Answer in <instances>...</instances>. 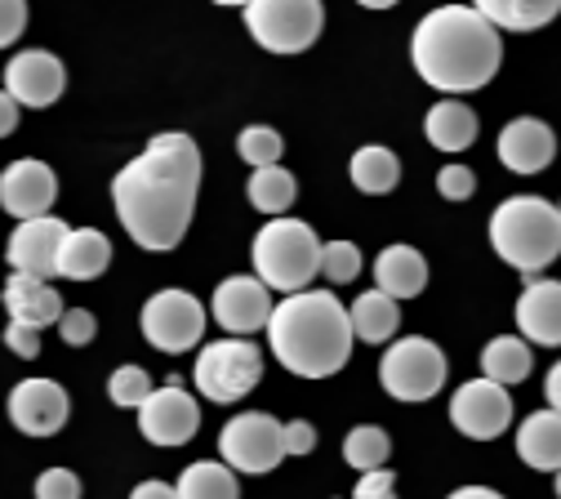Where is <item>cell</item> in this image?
<instances>
[{
	"label": "cell",
	"instance_id": "cell-37",
	"mask_svg": "<svg viewBox=\"0 0 561 499\" xmlns=\"http://www.w3.org/2000/svg\"><path fill=\"white\" fill-rule=\"evenodd\" d=\"M437 192H442L446 201H468V196L477 192V174H472L468 166H442V174H437Z\"/></svg>",
	"mask_w": 561,
	"mask_h": 499
},
{
	"label": "cell",
	"instance_id": "cell-40",
	"mask_svg": "<svg viewBox=\"0 0 561 499\" xmlns=\"http://www.w3.org/2000/svg\"><path fill=\"white\" fill-rule=\"evenodd\" d=\"M353 499H397V477H392V468L362 473V481H357V495H353Z\"/></svg>",
	"mask_w": 561,
	"mask_h": 499
},
{
	"label": "cell",
	"instance_id": "cell-16",
	"mask_svg": "<svg viewBox=\"0 0 561 499\" xmlns=\"http://www.w3.org/2000/svg\"><path fill=\"white\" fill-rule=\"evenodd\" d=\"M67 415H72V401L54 379H23L10 393V419L23 438H54Z\"/></svg>",
	"mask_w": 561,
	"mask_h": 499
},
{
	"label": "cell",
	"instance_id": "cell-49",
	"mask_svg": "<svg viewBox=\"0 0 561 499\" xmlns=\"http://www.w3.org/2000/svg\"><path fill=\"white\" fill-rule=\"evenodd\" d=\"M557 209H561V205H557Z\"/></svg>",
	"mask_w": 561,
	"mask_h": 499
},
{
	"label": "cell",
	"instance_id": "cell-30",
	"mask_svg": "<svg viewBox=\"0 0 561 499\" xmlns=\"http://www.w3.org/2000/svg\"><path fill=\"white\" fill-rule=\"evenodd\" d=\"M250 205L259 209V214H286L290 205H295V196H299V183H295V174L286 170V166H263V170H254L250 174Z\"/></svg>",
	"mask_w": 561,
	"mask_h": 499
},
{
	"label": "cell",
	"instance_id": "cell-45",
	"mask_svg": "<svg viewBox=\"0 0 561 499\" xmlns=\"http://www.w3.org/2000/svg\"><path fill=\"white\" fill-rule=\"evenodd\" d=\"M446 499H504V495L490 490V486H459V490H450Z\"/></svg>",
	"mask_w": 561,
	"mask_h": 499
},
{
	"label": "cell",
	"instance_id": "cell-15",
	"mask_svg": "<svg viewBox=\"0 0 561 499\" xmlns=\"http://www.w3.org/2000/svg\"><path fill=\"white\" fill-rule=\"evenodd\" d=\"M67 228L54 214H36V219H23L10 237V268L14 272H32L41 281H54L58 276V254H62V241H67Z\"/></svg>",
	"mask_w": 561,
	"mask_h": 499
},
{
	"label": "cell",
	"instance_id": "cell-20",
	"mask_svg": "<svg viewBox=\"0 0 561 499\" xmlns=\"http://www.w3.org/2000/svg\"><path fill=\"white\" fill-rule=\"evenodd\" d=\"M5 313L10 321L19 326H32V330H45V326H58L62 317V299L49 281L32 276V272H14L5 281Z\"/></svg>",
	"mask_w": 561,
	"mask_h": 499
},
{
	"label": "cell",
	"instance_id": "cell-4",
	"mask_svg": "<svg viewBox=\"0 0 561 499\" xmlns=\"http://www.w3.org/2000/svg\"><path fill=\"white\" fill-rule=\"evenodd\" d=\"M490 246L522 276H539L561 254V209L543 196H508L490 214Z\"/></svg>",
	"mask_w": 561,
	"mask_h": 499
},
{
	"label": "cell",
	"instance_id": "cell-11",
	"mask_svg": "<svg viewBox=\"0 0 561 499\" xmlns=\"http://www.w3.org/2000/svg\"><path fill=\"white\" fill-rule=\"evenodd\" d=\"M450 423L472 442H495L513 428V393L495 379H468L450 397Z\"/></svg>",
	"mask_w": 561,
	"mask_h": 499
},
{
	"label": "cell",
	"instance_id": "cell-32",
	"mask_svg": "<svg viewBox=\"0 0 561 499\" xmlns=\"http://www.w3.org/2000/svg\"><path fill=\"white\" fill-rule=\"evenodd\" d=\"M237 152L250 170H263V166H280V152H286V138H280L272 125H245L237 134Z\"/></svg>",
	"mask_w": 561,
	"mask_h": 499
},
{
	"label": "cell",
	"instance_id": "cell-41",
	"mask_svg": "<svg viewBox=\"0 0 561 499\" xmlns=\"http://www.w3.org/2000/svg\"><path fill=\"white\" fill-rule=\"evenodd\" d=\"M317 446V428L308 419H290L286 423V455H312Z\"/></svg>",
	"mask_w": 561,
	"mask_h": 499
},
{
	"label": "cell",
	"instance_id": "cell-24",
	"mask_svg": "<svg viewBox=\"0 0 561 499\" xmlns=\"http://www.w3.org/2000/svg\"><path fill=\"white\" fill-rule=\"evenodd\" d=\"M112 263V241L99 228H72L58 254V276L62 281H94Z\"/></svg>",
	"mask_w": 561,
	"mask_h": 499
},
{
	"label": "cell",
	"instance_id": "cell-46",
	"mask_svg": "<svg viewBox=\"0 0 561 499\" xmlns=\"http://www.w3.org/2000/svg\"><path fill=\"white\" fill-rule=\"evenodd\" d=\"M357 5H366V10H392V5H401V0H357Z\"/></svg>",
	"mask_w": 561,
	"mask_h": 499
},
{
	"label": "cell",
	"instance_id": "cell-8",
	"mask_svg": "<svg viewBox=\"0 0 561 499\" xmlns=\"http://www.w3.org/2000/svg\"><path fill=\"white\" fill-rule=\"evenodd\" d=\"M446 375H450L446 352L433 339H424V334H405V339H397L379 356V384L397 401H428V397H437L446 388Z\"/></svg>",
	"mask_w": 561,
	"mask_h": 499
},
{
	"label": "cell",
	"instance_id": "cell-21",
	"mask_svg": "<svg viewBox=\"0 0 561 499\" xmlns=\"http://www.w3.org/2000/svg\"><path fill=\"white\" fill-rule=\"evenodd\" d=\"M517 455L535 473H557L561 468V410H535L517 428Z\"/></svg>",
	"mask_w": 561,
	"mask_h": 499
},
{
	"label": "cell",
	"instance_id": "cell-27",
	"mask_svg": "<svg viewBox=\"0 0 561 499\" xmlns=\"http://www.w3.org/2000/svg\"><path fill=\"white\" fill-rule=\"evenodd\" d=\"M530 366H535V352H530V343L522 334H500V339H490L481 348V375L504 384V388L522 384L530 375Z\"/></svg>",
	"mask_w": 561,
	"mask_h": 499
},
{
	"label": "cell",
	"instance_id": "cell-13",
	"mask_svg": "<svg viewBox=\"0 0 561 499\" xmlns=\"http://www.w3.org/2000/svg\"><path fill=\"white\" fill-rule=\"evenodd\" d=\"M272 308H276L272 304V291H267L259 276H250V272H237V276L219 281L215 285V299H209V313H215V321L228 334H241V339H250L254 330H267Z\"/></svg>",
	"mask_w": 561,
	"mask_h": 499
},
{
	"label": "cell",
	"instance_id": "cell-9",
	"mask_svg": "<svg viewBox=\"0 0 561 499\" xmlns=\"http://www.w3.org/2000/svg\"><path fill=\"white\" fill-rule=\"evenodd\" d=\"M219 460L232 473H272L280 460H286V423L267 410H245L232 423H224L219 433Z\"/></svg>",
	"mask_w": 561,
	"mask_h": 499
},
{
	"label": "cell",
	"instance_id": "cell-3",
	"mask_svg": "<svg viewBox=\"0 0 561 499\" xmlns=\"http://www.w3.org/2000/svg\"><path fill=\"white\" fill-rule=\"evenodd\" d=\"M353 317L334 291H299L272 308V356L299 379H330L353 356Z\"/></svg>",
	"mask_w": 561,
	"mask_h": 499
},
{
	"label": "cell",
	"instance_id": "cell-14",
	"mask_svg": "<svg viewBox=\"0 0 561 499\" xmlns=\"http://www.w3.org/2000/svg\"><path fill=\"white\" fill-rule=\"evenodd\" d=\"M62 86H67V71H62V58L49 54V49H19L5 67V90L14 94L19 107H54L62 99Z\"/></svg>",
	"mask_w": 561,
	"mask_h": 499
},
{
	"label": "cell",
	"instance_id": "cell-31",
	"mask_svg": "<svg viewBox=\"0 0 561 499\" xmlns=\"http://www.w3.org/2000/svg\"><path fill=\"white\" fill-rule=\"evenodd\" d=\"M388 455H392V438L379 423H357L353 433L343 438V464L353 473H375L388 464Z\"/></svg>",
	"mask_w": 561,
	"mask_h": 499
},
{
	"label": "cell",
	"instance_id": "cell-29",
	"mask_svg": "<svg viewBox=\"0 0 561 499\" xmlns=\"http://www.w3.org/2000/svg\"><path fill=\"white\" fill-rule=\"evenodd\" d=\"M179 499H241V486H237V473L219 460H196L183 468L179 477Z\"/></svg>",
	"mask_w": 561,
	"mask_h": 499
},
{
	"label": "cell",
	"instance_id": "cell-6",
	"mask_svg": "<svg viewBox=\"0 0 561 499\" xmlns=\"http://www.w3.org/2000/svg\"><path fill=\"white\" fill-rule=\"evenodd\" d=\"M259 379H263V352L250 339H241V334H228L219 343H205L196 352L192 384H196V393L205 401H215V406L241 401Z\"/></svg>",
	"mask_w": 561,
	"mask_h": 499
},
{
	"label": "cell",
	"instance_id": "cell-7",
	"mask_svg": "<svg viewBox=\"0 0 561 499\" xmlns=\"http://www.w3.org/2000/svg\"><path fill=\"white\" fill-rule=\"evenodd\" d=\"M325 5L321 0H250L245 32L267 54H304L321 41Z\"/></svg>",
	"mask_w": 561,
	"mask_h": 499
},
{
	"label": "cell",
	"instance_id": "cell-12",
	"mask_svg": "<svg viewBox=\"0 0 561 499\" xmlns=\"http://www.w3.org/2000/svg\"><path fill=\"white\" fill-rule=\"evenodd\" d=\"M196 428H201V406L192 393H183V384L152 388V397L138 406V433L152 446H183L196 438Z\"/></svg>",
	"mask_w": 561,
	"mask_h": 499
},
{
	"label": "cell",
	"instance_id": "cell-38",
	"mask_svg": "<svg viewBox=\"0 0 561 499\" xmlns=\"http://www.w3.org/2000/svg\"><path fill=\"white\" fill-rule=\"evenodd\" d=\"M27 32V0H0V49H10Z\"/></svg>",
	"mask_w": 561,
	"mask_h": 499
},
{
	"label": "cell",
	"instance_id": "cell-2",
	"mask_svg": "<svg viewBox=\"0 0 561 499\" xmlns=\"http://www.w3.org/2000/svg\"><path fill=\"white\" fill-rule=\"evenodd\" d=\"M410 63L433 90L472 94L495 81L504 63V36L472 5H442L414 23Z\"/></svg>",
	"mask_w": 561,
	"mask_h": 499
},
{
	"label": "cell",
	"instance_id": "cell-44",
	"mask_svg": "<svg viewBox=\"0 0 561 499\" xmlns=\"http://www.w3.org/2000/svg\"><path fill=\"white\" fill-rule=\"evenodd\" d=\"M543 397H548L552 410H561V362H552V371H548V379H543Z\"/></svg>",
	"mask_w": 561,
	"mask_h": 499
},
{
	"label": "cell",
	"instance_id": "cell-18",
	"mask_svg": "<svg viewBox=\"0 0 561 499\" xmlns=\"http://www.w3.org/2000/svg\"><path fill=\"white\" fill-rule=\"evenodd\" d=\"M495 152H500V166L504 170H513V174H539L557 157V134L539 116H517V121H508L500 129Z\"/></svg>",
	"mask_w": 561,
	"mask_h": 499
},
{
	"label": "cell",
	"instance_id": "cell-34",
	"mask_svg": "<svg viewBox=\"0 0 561 499\" xmlns=\"http://www.w3.org/2000/svg\"><path fill=\"white\" fill-rule=\"evenodd\" d=\"M321 276L330 285H347L362 276V250L353 241H325L321 246Z\"/></svg>",
	"mask_w": 561,
	"mask_h": 499
},
{
	"label": "cell",
	"instance_id": "cell-35",
	"mask_svg": "<svg viewBox=\"0 0 561 499\" xmlns=\"http://www.w3.org/2000/svg\"><path fill=\"white\" fill-rule=\"evenodd\" d=\"M94 334H99V321H94L90 308H62V317H58V339H62L67 348H85V343H94Z\"/></svg>",
	"mask_w": 561,
	"mask_h": 499
},
{
	"label": "cell",
	"instance_id": "cell-33",
	"mask_svg": "<svg viewBox=\"0 0 561 499\" xmlns=\"http://www.w3.org/2000/svg\"><path fill=\"white\" fill-rule=\"evenodd\" d=\"M107 397H112L121 410H138V406L152 397V375H148L144 366H121V371H112V379H107Z\"/></svg>",
	"mask_w": 561,
	"mask_h": 499
},
{
	"label": "cell",
	"instance_id": "cell-19",
	"mask_svg": "<svg viewBox=\"0 0 561 499\" xmlns=\"http://www.w3.org/2000/svg\"><path fill=\"white\" fill-rule=\"evenodd\" d=\"M517 330L526 343L561 348V281L526 276V291L517 299Z\"/></svg>",
	"mask_w": 561,
	"mask_h": 499
},
{
	"label": "cell",
	"instance_id": "cell-43",
	"mask_svg": "<svg viewBox=\"0 0 561 499\" xmlns=\"http://www.w3.org/2000/svg\"><path fill=\"white\" fill-rule=\"evenodd\" d=\"M19 112H23V107L14 103V94H10V90H0V138L19 129Z\"/></svg>",
	"mask_w": 561,
	"mask_h": 499
},
{
	"label": "cell",
	"instance_id": "cell-42",
	"mask_svg": "<svg viewBox=\"0 0 561 499\" xmlns=\"http://www.w3.org/2000/svg\"><path fill=\"white\" fill-rule=\"evenodd\" d=\"M129 499H179V490L170 486V481H138L134 490H129Z\"/></svg>",
	"mask_w": 561,
	"mask_h": 499
},
{
	"label": "cell",
	"instance_id": "cell-39",
	"mask_svg": "<svg viewBox=\"0 0 561 499\" xmlns=\"http://www.w3.org/2000/svg\"><path fill=\"white\" fill-rule=\"evenodd\" d=\"M5 348L19 356V362H36V356H41V330L10 321V326H5Z\"/></svg>",
	"mask_w": 561,
	"mask_h": 499
},
{
	"label": "cell",
	"instance_id": "cell-25",
	"mask_svg": "<svg viewBox=\"0 0 561 499\" xmlns=\"http://www.w3.org/2000/svg\"><path fill=\"white\" fill-rule=\"evenodd\" d=\"M347 317H353V334L362 343H388L401 330V299L383 295L379 285H375V291L357 295V304L347 308Z\"/></svg>",
	"mask_w": 561,
	"mask_h": 499
},
{
	"label": "cell",
	"instance_id": "cell-23",
	"mask_svg": "<svg viewBox=\"0 0 561 499\" xmlns=\"http://www.w3.org/2000/svg\"><path fill=\"white\" fill-rule=\"evenodd\" d=\"M477 129H481L477 112L468 103H459V99H442L424 116V134H428V143L437 152H468L477 143Z\"/></svg>",
	"mask_w": 561,
	"mask_h": 499
},
{
	"label": "cell",
	"instance_id": "cell-36",
	"mask_svg": "<svg viewBox=\"0 0 561 499\" xmlns=\"http://www.w3.org/2000/svg\"><path fill=\"white\" fill-rule=\"evenodd\" d=\"M36 499H81V477L72 468H45L36 477Z\"/></svg>",
	"mask_w": 561,
	"mask_h": 499
},
{
	"label": "cell",
	"instance_id": "cell-5",
	"mask_svg": "<svg viewBox=\"0 0 561 499\" xmlns=\"http://www.w3.org/2000/svg\"><path fill=\"white\" fill-rule=\"evenodd\" d=\"M254 276L276 295H299L321 276V241L304 219L276 214L254 237Z\"/></svg>",
	"mask_w": 561,
	"mask_h": 499
},
{
	"label": "cell",
	"instance_id": "cell-48",
	"mask_svg": "<svg viewBox=\"0 0 561 499\" xmlns=\"http://www.w3.org/2000/svg\"><path fill=\"white\" fill-rule=\"evenodd\" d=\"M557 499H561V468H557Z\"/></svg>",
	"mask_w": 561,
	"mask_h": 499
},
{
	"label": "cell",
	"instance_id": "cell-26",
	"mask_svg": "<svg viewBox=\"0 0 561 499\" xmlns=\"http://www.w3.org/2000/svg\"><path fill=\"white\" fill-rule=\"evenodd\" d=\"M500 32H539L561 14V0H472Z\"/></svg>",
	"mask_w": 561,
	"mask_h": 499
},
{
	"label": "cell",
	"instance_id": "cell-28",
	"mask_svg": "<svg viewBox=\"0 0 561 499\" xmlns=\"http://www.w3.org/2000/svg\"><path fill=\"white\" fill-rule=\"evenodd\" d=\"M347 174H353L357 192L388 196L401 183V161H397L392 148H383V143H366V148H357L353 161H347Z\"/></svg>",
	"mask_w": 561,
	"mask_h": 499
},
{
	"label": "cell",
	"instance_id": "cell-47",
	"mask_svg": "<svg viewBox=\"0 0 561 499\" xmlns=\"http://www.w3.org/2000/svg\"><path fill=\"white\" fill-rule=\"evenodd\" d=\"M215 5H241V10H245V5H250V0H215Z\"/></svg>",
	"mask_w": 561,
	"mask_h": 499
},
{
	"label": "cell",
	"instance_id": "cell-1",
	"mask_svg": "<svg viewBox=\"0 0 561 499\" xmlns=\"http://www.w3.org/2000/svg\"><path fill=\"white\" fill-rule=\"evenodd\" d=\"M201 192V148L187 134H157L116 179L112 205L121 214V228L152 254L174 250L196 214Z\"/></svg>",
	"mask_w": 561,
	"mask_h": 499
},
{
	"label": "cell",
	"instance_id": "cell-22",
	"mask_svg": "<svg viewBox=\"0 0 561 499\" xmlns=\"http://www.w3.org/2000/svg\"><path fill=\"white\" fill-rule=\"evenodd\" d=\"M375 285L392 299H414L428 285V259L414 246H388L375 259Z\"/></svg>",
	"mask_w": 561,
	"mask_h": 499
},
{
	"label": "cell",
	"instance_id": "cell-10",
	"mask_svg": "<svg viewBox=\"0 0 561 499\" xmlns=\"http://www.w3.org/2000/svg\"><path fill=\"white\" fill-rule=\"evenodd\" d=\"M138 326H144V339L157 352H192L205 334V304L187 291H157L144 313H138Z\"/></svg>",
	"mask_w": 561,
	"mask_h": 499
},
{
	"label": "cell",
	"instance_id": "cell-17",
	"mask_svg": "<svg viewBox=\"0 0 561 499\" xmlns=\"http://www.w3.org/2000/svg\"><path fill=\"white\" fill-rule=\"evenodd\" d=\"M58 201V179L45 161L23 157L14 166H5L0 174V209L14 214V219H36V214H49V205Z\"/></svg>",
	"mask_w": 561,
	"mask_h": 499
}]
</instances>
